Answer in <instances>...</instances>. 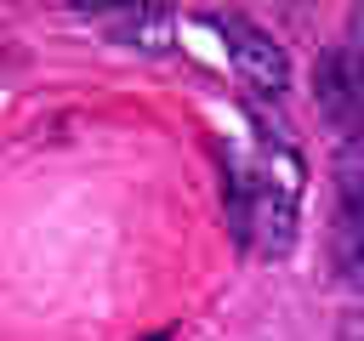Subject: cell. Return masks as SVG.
<instances>
[{
	"label": "cell",
	"mask_w": 364,
	"mask_h": 341,
	"mask_svg": "<svg viewBox=\"0 0 364 341\" xmlns=\"http://www.w3.org/2000/svg\"><path fill=\"white\" fill-rule=\"evenodd\" d=\"M296 205H301V159L290 142H262L250 159L228 176V222L245 250L256 256H290L296 244Z\"/></svg>",
	"instance_id": "obj_1"
},
{
	"label": "cell",
	"mask_w": 364,
	"mask_h": 341,
	"mask_svg": "<svg viewBox=\"0 0 364 341\" xmlns=\"http://www.w3.org/2000/svg\"><path fill=\"white\" fill-rule=\"evenodd\" d=\"M210 23V34L222 40V51H228V63L239 68V80L250 85V91H262V97H279L284 91V80H290V63H284V45L267 34V28H256L250 17H205Z\"/></svg>",
	"instance_id": "obj_2"
},
{
	"label": "cell",
	"mask_w": 364,
	"mask_h": 341,
	"mask_svg": "<svg viewBox=\"0 0 364 341\" xmlns=\"http://www.w3.org/2000/svg\"><path fill=\"white\" fill-rule=\"evenodd\" d=\"M330 182H336L330 250H336V267L353 278V267L364 261V136H341L336 165H330Z\"/></svg>",
	"instance_id": "obj_3"
},
{
	"label": "cell",
	"mask_w": 364,
	"mask_h": 341,
	"mask_svg": "<svg viewBox=\"0 0 364 341\" xmlns=\"http://www.w3.org/2000/svg\"><path fill=\"white\" fill-rule=\"evenodd\" d=\"M313 97L318 114L341 136H364V57L353 45H330L313 68Z\"/></svg>",
	"instance_id": "obj_4"
},
{
	"label": "cell",
	"mask_w": 364,
	"mask_h": 341,
	"mask_svg": "<svg viewBox=\"0 0 364 341\" xmlns=\"http://www.w3.org/2000/svg\"><path fill=\"white\" fill-rule=\"evenodd\" d=\"M102 28L119 45H136V51H165L171 45V17L165 11H108Z\"/></svg>",
	"instance_id": "obj_5"
},
{
	"label": "cell",
	"mask_w": 364,
	"mask_h": 341,
	"mask_svg": "<svg viewBox=\"0 0 364 341\" xmlns=\"http://www.w3.org/2000/svg\"><path fill=\"white\" fill-rule=\"evenodd\" d=\"M341 45H353V51L364 57V6H358V11L347 17V40H341Z\"/></svg>",
	"instance_id": "obj_6"
}]
</instances>
